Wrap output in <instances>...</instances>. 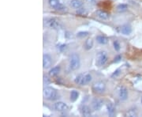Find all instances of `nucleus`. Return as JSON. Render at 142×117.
Returning <instances> with one entry per match:
<instances>
[{
	"mask_svg": "<svg viewBox=\"0 0 142 117\" xmlns=\"http://www.w3.org/2000/svg\"><path fill=\"white\" fill-rule=\"evenodd\" d=\"M51 63H52L51 57L47 54L44 55V56H43V66H44V68L47 69L49 67H51Z\"/></svg>",
	"mask_w": 142,
	"mask_h": 117,
	"instance_id": "nucleus-7",
	"label": "nucleus"
},
{
	"mask_svg": "<svg viewBox=\"0 0 142 117\" xmlns=\"http://www.w3.org/2000/svg\"><path fill=\"white\" fill-rule=\"evenodd\" d=\"M48 3H49V5L51 6L52 8L54 9L57 10L59 8V6L62 5L60 3H59V0H48Z\"/></svg>",
	"mask_w": 142,
	"mask_h": 117,
	"instance_id": "nucleus-15",
	"label": "nucleus"
},
{
	"mask_svg": "<svg viewBox=\"0 0 142 117\" xmlns=\"http://www.w3.org/2000/svg\"><path fill=\"white\" fill-rule=\"evenodd\" d=\"M80 66H81V61H80L79 55L76 53L72 54L70 60V67L73 71H76L79 69Z\"/></svg>",
	"mask_w": 142,
	"mask_h": 117,
	"instance_id": "nucleus-3",
	"label": "nucleus"
},
{
	"mask_svg": "<svg viewBox=\"0 0 142 117\" xmlns=\"http://www.w3.org/2000/svg\"><path fill=\"white\" fill-rule=\"evenodd\" d=\"M79 97V93L77 90H73L71 91V93H70V101L74 102L75 101H77V99Z\"/></svg>",
	"mask_w": 142,
	"mask_h": 117,
	"instance_id": "nucleus-20",
	"label": "nucleus"
},
{
	"mask_svg": "<svg viewBox=\"0 0 142 117\" xmlns=\"http://www.w3.org/2000/svg\"><path fill=\"white\" fill-rule=\"evenodd\" d=\"M107 109L108 114H109L111 116H113L114 115V113H115V107H114V105L111 102L107 103Z\"/></svg>",
	"mask_w": 142,
	"mask_h": 117,
	"instance_id": "nucleus-14",
	"label": "nucleus"
},
{
	"mask_svg": "<svg viewBox=\"0 0 142 117\" xmlns=\"http://www.w3.org/2000/svg\"><path fill=\"white\" fill-rule=\"evenodd\" d=\"M44 96L49 101H55L58 98L57 91L52 87H46L44 89Z\"/></svg>",
	"mask_w": 142,
	"mask_h": 117,
	"instance_id": "nucleus-1",
	"label": "nucleus"
},
{
	"mask_svg": "<svg viewBox=\"0 0 142 117\" xmlns=\"http://www.w3.org/2000/svg\"><path fill=\"white\" fill-rule=\"evenodd\" d=\"M126 9H127V5H126V4H120L117 6V10H118L119 12L126 11Z\"/></svg>",
	"mask_w": 142,
	"mask_h": 117,
	"instance_id": "nucleus-21",
	"label": "nucleus"
},
{
	"mask_svg": "<svg viewBox=\"0 0 142 117\" xmlns=\"http://www.w3.org/2000/svg\"><path fill=\"white\" fill-rule=\"evenodd\" d=\"M81 113L83 116H85V117H88L91 116L92 115V112L90 108L87 105H83L81 108Z\"/></svg>",
	"mask_w": 142,
	"mask_h": 117,
	"instance_id": "nucleus-10",
	"label": "nucleus"
},
{
	"mask_svg": "<svg viewBox=\"0 0 142 117\" xmlns=\"http://www.w3.org/2000/svg\"><path fill=\"white\" fill-rule=\"evenodd\" d=\"M141 103H142V97H141Z\"/></svg>",
	"mask_w": 142,
	"mask_h": 117,
	"instance_id": "nucleus-27",
	"label": "nucleus"
},
{
	"mask_svg": "<svg viewBox=\"0 0 142 117\" xmlns=\"http://www.w3.org/2000/svg\"><path fill=\"white\" fill-rule=\"evenodd\" d=\"M55 108L56 111H58V112H64V111H66L68 109V106L66 103L64 102H61V101H58L57 103L55 104Z\"/></svg>",
	"mask_w": 142,
	"mask_h": 117,
	"instance_id": "nucleus-9",
	"label": "nucleus"
},
{
	"mask_svg": "<svg viewBox=\"0 0 142 117\" xmlns=\"http://www.w3.org/2000/svg\"><path fill=\"white\" fill-rule=\"evenodd\" d=\"M93 46V40L92 38H88L85 40V48L86 50H90Z\"/></svg>",
	"mask_w": 142,
	"mask_h": 117,
	"instance_id": "nucleus-19",
	"label": "nucleus"
},
{
	"mask_svg": "<svg viewBox=\"0 0 142 117\" xmlns=\"http://www.w3.org/2000/svg\"><path fill=\"white\" fill-rule=\"evenodd\" d=\"M119 74V70H117L113 74H112V77H114V76H117V75H118Z\"/></svg>",
	"mask_w": 142,
	"mask_h": 117,
	"instance_id": "nucleus-26",
	"label": "nucleus"
},
{
	"mask_svg": "<svg viewBox=\"0 0 142 117\" xmlns=\"http://www.w3.org/2000/svg\"><path fill=\"white\" fill-rule=\"evenodd\" d=\"M46 26L53 29H60L62 28V25L55 18H49L45 21Z\"/></svg>",
	"mask_w": 142,
	"mask_h": 117,
	"instance_id": "nucleus-4",
	"label": "nucleus"
},
{
	"mask_svg": "<svg viewBox=\"0 0 142 117\" xmlns=\"http://www.w3.org/2000/svg\"><path fill=\"white\" fill-rule=\"evenodd\" d=\"M137 112L135 111V109H130L129 110L126 114V116H130V117H133V116H137Z\"/></svg>",
	"mask_w": 142,
	"mask_h": 117,
	"instance_id": "nucleus-22",
	"label": "nucleus"
},
{
	"mask_svg": "<svg viewBox=\"0 0 142 117\" xmlns=\"http://www.w3.org/2000/svg\"><path fill=\"white\" fill-rule=\"evenodd\" d=\"M119 97L122 101H126L128 98V91L125 87H121L119 91Z\"/></svg>",
	"mask_w": 142,
	"mask_h": 117,
	"instance_id": "nucleus-11",
	"label": "nucleus"
},
{
	"mask_svg": "<svg viewBox=\"0 0 142 117\" xmlns=\"http://www.w3.org/2000/svg\"><path fill=\"white\" fill-rule=\"evenodd\" d=\"M92 81V76L89 74H79L78 76L75 79V82L78 85L81 86H85L87 85Z\"/></svg>",
	"mask_w": 142,
	"mask_h": 117,
	"instance_id": "nucleus-2",
	"label": "nucleus"
},
{
	"mask_svg": "<svg viewBox=\"0 0 142 117\" xmlns=\"http://www.w3.org/2000/svg\"><path fill=\"white\" fill-rule=\"evenodd\" d=\"M108 60L107 53L106 52H99L96 56V63L99 66H104Z\"/></svg>",
	"mask_w": 142,
	"mask_h": 117,
	"instance_id": "nucleus-5",
	"label": "nucleus"
},
{
	"mask_svg": "<svg viewBox=\"0 0 142 117\" xmlns=\"http://www.w3.org/2000/svg\"><path fill=\"white\" fill-rule=\"evenodd\" d=\"M96 14L99 18H101L103 20H107L110 18V14L104 10H97Z\"/></svg>",
	"mask_w": 142,
	"mask_h": 117,
	"instance_id": "nucleus-13",
	"label": "nucleus"
},
{
	"mask_svg": "<svg viewBox=\"0 0 142 117\" xmlns=\"http://www.w3.org/2000/svg\"><path fill=\"white\" fill-rule=\"evenodd\" d=\"M120 32L124 35H129L132 32V28L128 25H124L120 29Z\"/></svg>",
	"mask_w": 142,
	"mask_h": 117,
	"instance_id": "nucleus-12",
	"label": "nucleus"
},
{
	"mask_svg": "<svg viewBox=\"0 0 142 117\" xmlns=\"http://www.w3.org/2000/svg\"><path fill=\"white\" fill-rule=\"evenodd\" d=\"M114 49L116 50V51H119L120 50V44H119L118 40H115L114 42Z\"/></svg>",
	"mask_w": 142,
	"mask_h": 117,
	"instance_id": "nucleus-24",
	"label": "nucleus"
},
{
	"mask_svg": "<svg viewBox=\"0 0 142 117\" xmlns=\"http://www.w3.org/2000/svg\"><path fill=\"white\" fill-rule=\"evenodd\" d=\"M60 72V66H57L53 67L51 71H49V74L51 77H55L56 75L58 74V73Z\"/></svg>",
	"mask_w": 142,
	"mask_h": 117,
	"instance_id": "nucleus-17",
	"label": "nucleus"
},
{
	"mask_svg": "<svg viewBox=\"0 0 142 117\" xmlns=\"http://www.w3.org/2000/svg\"><path fill=\"white\" fill-rule=\"evenodd\" d=\"M88 35V32H79L77 34V37H86Z\"/></svg>",
	"mask_w": 142,
	"mask_h": 117,
	"instance_id": "nucleus-23",
	"label": "nucleus"
},
{
	"mask_svg": "<svg viewBox=\"0 0 142 117\" xmlns=\"http://www.w3.org/2000/svg\"><path fill=\"white\" fill-rule=\"evenodd\" d=\"M92 106H93V108L95 111H99L103 106V101L98 98H95L92 102Z\"/></svg>",
	"mask_w": 142,
	"mask_h": 117,
	"instance_id": "nucleus-8",
	"label": "nucleus"
},
{
	"mask_svg": "<svg viewBox=\"0 0 142 117\" xmlns=\"http://www.w3.org/2000/svg\"><path fill=\"white\" fill-rule=\"evenodd\" d=\"M82 2L81 0H71L70 1V6L74 8V9H79L82 6Z\"/></svg>",
	"mask_w": 142,
	"mask_h": 117,
	"instance_id": "nucleus-16",
	"label": "nucleus"
},
{
	"mask_svg": "<svg viewBox=\"0 0 142 117\" xmlns=\"http://www.w3.org/2000/svg\"><path fill=\"white\" fill-rule=\"evenodd\" d=\"M120 60H121V56L120 55H118L116 58H114V62L115 63H118V62L120 61Z\"/></svg>",
	"mask_w": 142,
	"mask_h": 117,
	"instance_id": "nucleus-25",
	"label": "nucleus"
},
{
	"mask_svg": "<svg viewBox=\"0 0 142 117\" xmlns=\"http://www.w3.org/2000/svg\"><path fill=\"white\" fill-rule=\"evenodd\" d=\"M106 89V85L105 83L103 81H97L96 83H94L93 86V90L96 93H103Z\"/></svg>",
	"mask_w": 142,
	"mask_h": 117,
	"instance_id": "nucleus-6",
	"label": "nucleus"
},
{
	"mask_svg": "<svg viewBox=\"0 0 142 117\" xmlns=\"http://www.w3.org/2000/svg\"><path fill=\"white\" fill-rule=\"evenodd\" d=\"M96 40L99 44H106L108 42V39L106 37L104 36H98L96 37Z\"/></svg>",
	"mask_w": 142,
	"mask_h": 117,
	"instance_id": "nucleus-18",
	"label": "nucleus"
}]
</instances>
